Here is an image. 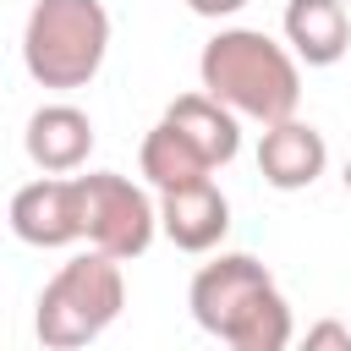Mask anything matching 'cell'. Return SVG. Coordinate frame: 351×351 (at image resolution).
I'll use <instances>...</instances> for the list:
<instances>
[{"label":"cell","instance_id":"obj_13","mask_svg":"<svg viewBox=\"0 0 351 351\" xmlns=\"http://www.w3.org/2000/svg\"><path fill=\"white\" fill-rule=\"evenodd\" d=\"M307 346H346L351 351V324H313L307 329Z\"/></svg>","mask_w":351,"mask_h":351},{"label":"cell","instance_id":"obj_8","mask_svg":"<svg viewBox=\"0 0 351 351\" xmlns=\"http://www.w3.org/2000/svg\"><path fill=\"white\" fill-rule=\"evenodd\" d=\"M154 208H159V230H165L181 252H208V247H219L225 230H230V203H225V192L214 186V176L159 192Z\"/></svg>","mask_w":351,"mask_h":351},{"label":"cell","instance_id":"obj_6","mask_svg":"<svg viewBox=\"0 0 351 351\" xmlns=\"http://www.w3.org/2000/svg\"><path fill=\"white\" fill-rule=\"evenodd\" d=\"M11 230L27 247H71L82 241V192L77 176H38L11 197Z\"/></svg>","mask_w":351,"mask_h":351},{"label":"cell","instance_id":"obj_15","mask_svg":"<svg viewBox=\"0 0 351 351\" xmlns=\"http://www.w3.org/2000/svg\"><path fill=\"white\" fill-rule=\"evenodd\" d=\"M340 181H346V192H351V159H346V176H340Z\"/></svg>","mask_w":351,"mask_h":351},{"label":"cell","instance_id":"obj_2","mask_svg":"<svg viewBox=\"0 0 351 351\" xmlns=\"http://www.w3.org/2000/svg\"><path fill=\"white\" fill-rule=\"evenodd\" d=\"M203 93L230 104L247 121H285L302 104V71L285 44H274L263 27H219L197 55Z\"/></svg>","mask_w":351,"mask_h":351},{"label":"cell","instance_id":"obj_10","mask_svg":"<svg viewBox=\"0 0 351 351\" xmlns=\"http://www.w3.org/2000/svg\"><path fill=\"white\" fill-rule=\"evenodd\" d=\"M285 44L307 66H335L351 49V11H346V0H291L285 5Z\"/></svg>","mask_w":351,"mask_h":351},{"label":"cell","instance_id":"obj_1","mask_svg":"<svg viewBox=\"0 0 351 351\" xmlns=\"http://www.w3.org/2000/svg\"><path fill=\"white\" fill-rule=\"evenodd\" d=\"M192 318L203 335L225 340L230 351H285L291 346V307L274 274L252 252H219L192 274Z\"/></svg>","mask_w":351,"mask_h":351},{"label":"cell","instance_id":"obj_14","mask_svg":"<svg viewBox=\"0 0 351 351\" xmlns=\"http://www.w3.org/2000/svg\"><path fill=\"white\" fill-rule=\"evenodd\" d=\"M186 5H192L197 16H236L247 0H186Z\"/></svg>","mask_w":351,"mask_h":351},{"label":"cell","instance_id":"obj_11","mask_svg":"<svg viewBox=\"0 0 351 351\" xmlns=\"http://www.w3.org/2000/svg\"><path fill=\"white\" fill-rule=\"evenodd\" d=\"M165 121L219 170V165H230L236 154H241V126H236V110L230 104H219L214 93H181V99H170V110H165Z\"/></svg>","mask_w":351,"mask_h":351},{"label":"cell","instance_id":"obj_7","mask_svg":"<svg viewBox=\"0 0 351 351\" xmlns=\"http://www.w3.org/2000/svg\"><path fill=\"white\" fill-rule=\"evenodd\" d=\"M329 165V143L318 126L285 115V121H269L263 137H258V176L274 186V192H302L324 176Z\"/></svg>","mask_w":351,"mask_h":351},{"label":"cell","instance_id":"obj_12","mask_svg":"<svg viewBox=\"0 0 351 351\" xmlns=\"http://www.w3.org/2000/svg\"><path fill=\"white\" fill-rule=\"evenodd\" d=\"M137 165H143V176H148V186H159V192H170V186H186V181H203V176H214V165L170 126V121H159L148 137H143V154H137Z\"/></svg>","mask_w":351,"mask_h":351},{"label":"cell","instance_id":"obj_3","mask_svg":"<svg viewBox=\"0 0 351 351\" xmlns=\"http://www.w3.org/2000/svg\"><path fill=\"white\" fill-rule=\"evenodd\" d=\"M110 55V11L99 0H38L22 27V66L38 88H88Z\"/></svg>","mask_w":351,"mask_h":351},{"label":"cell","instance_id":"obj_9","mask_svg":"<svg viewBox=\"0 0 351 351\" xmlns=\"http://www.w3.org/2000/svg\"><path fill=\"white\" fill-rule=\"evenodd\" d=\"M27 159L44 170V176H71L88 165V148H93V121L77 110V104H38L27 115Z\"/></svg>","mask_w":351,"mask_h":351},{"label":"cell","instance_id":"obj_5","mask_svg":"<svg viewBox=\"0 0 351 351\" xmlns=\"http://www.w3.org/2000/svg\"><path fill=\"white\" fill-rule=\"evenodd\" d=\"M77 192H82V236L93 252L121 258V263L148 252L159 230V208L137 181L115 170H93V176H77Z\"/></svg>","mask_w":351,"mask_h":351},{"label":"cell","instance_id":"obj_4","mask_svg":"<svg viewBox=\"0 0 351 351\" xmlns=\"http://www.w3.org/2000/svg\"><path fill=\"white\" fill-rule=\"evenodd\" d=\"M126 307V280H121V258L104 252H82L71 263L55 269V280L38 291V313H33V335L49 351H77L88 340H99Z\"/></svg>","mask_w":351,"mask_h":351}]
</instances>
